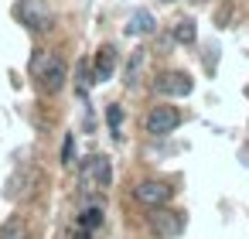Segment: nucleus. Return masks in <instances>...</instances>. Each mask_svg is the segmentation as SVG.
<instances>
[{
    "label": "nucleus",
    "mask_w": 249,
    "mask_h": 239,
    "mask_svg": "<svg viewBox=\"0 0 249 239\" xmlns=\"http://www.w3.org/2000/svg\"><path fill=\"white\" fill-rule=\"evenodd\" d=\"M116 48L113 45H103L99 48V55H96V62H92V82H109L113 79V72H116Z\"/></svg>",
    "instance_id": "8"
},
{
    "label": "nucleus",
    "mask_w": 249,
    "mask_h": 239,
    "mask_svg": "<svg viewBox=\"0 0 249 239\" xmlns=\"http://www.w3.org/2000/svg\"><path fill=\"white\" fill-rule=\"evenodd\" d=\"M65 79H69V65H65V58H58V55H55V58L48 62L45 75L38 79V89L52 96V92H58V89L65 86Z\"/></svg>",
    "instance_id": "7"
},
{
    "label": "nucleus",
    "mask_w": 249,
    "mask_h": 239,
    "mask_svg": "<svg viewBox=\"0 0 249 239\" xmlns=\"http://www.w3.org/2000/svg\"><path fill=\"white\" fill-rule=\"evenodd\" d=\"M171 195H174V188L164 184V181H140V184L133 188V198H137L143 208H160V205L171 202Z\"/></svg>",
    "instance_id": "4"
},
{
    "label": "nucleus",
    "mask_w": 249,
    "mask_h": 239,
    "mask_svg": "<svg viewBox=\"0 0 249 239\" xmlns=\"http://www.w3.org/2000/svg\"><path fill=\"white\" fill-rule=\"evenodd\" d=\"M195 35H198V28H195L191 21H181V24L174 28V41H181V45H191Z\"/></svg>",
    "instance_id": "15"
},
{
    "label": "nucleus",
    "mask_w": 249,
    "mask_h": 239,
    "mask_svg": "<svg viewBox=\"0 0 249 239\" xmlns=\"http://www.w3.org/2000/svg\"><path fill=\"white\" fill-rule=\"evenodd\" d=\"M178 127H181L178 106H154V110L147 113V133H154V137H167V133H174Z\"/></svg>",
    "instance_id": "3"
},
{
    "label": "nucleus",
    "mask_w": 249,
    "mask_h": 239,
    "mask_svg": "<svg viewBox=\"0 0 249 239\" xmlns=\"http://www.w3.org/2000/svg\"><path fill=\"white\" fill-rule=\"evenodd\" d=\"M147 222H150V229H154L160 239H174V236L184 232V215H181V212H167L164 205H160V208H150Z\"/></svg>",
    "instance_id": "2"
},
{
    "label": "nucleus",
    "mask_w": 249,
    "mask_h": 239,
    "mask_svg": "<svg viewBox=\"0 0 249 239\" xmlns=\"http://www.w3.org/2000/svg\"><path fill=\"white\" fill-rule=\"evenodd\" d=\"M0 239H28V222L21 215H11L7 225L0 229Z\"/></svg>",
    "instance_id": "12"
},
{
    "label": "nucleus",
    "mask_w": 249,
    "mask_h": 239,
    "mask_svg": "<svg viewBox=\"0 0 249 239\" xmlns=\"http://www.w3.org/2000/svg\"><path fill=\"white\" fill-rule=\"evenodd\" d=\"M140 69H143V52H133V55H130V62H126V75H123V82H126V86H133V82L140 79Z\"/></svg>",
    "instance_id": "14"
},
{
    "label": "nucleus",
    "mask_w": 249,
    "mask_h": 239,
    "mask_svg": "<svg viewBox=\"0 0 249 239\" xmlns=\"http://www.w3.org/2000/svg\"><path fill=\"white\" fill-rule=\"evenodd\" d=\"M82 181H86V184H96L99 191H103V188H109V184H113V167H109V157L96 154V157L86 164V171H82Z\"/></svg>",
    "instance_id": "6"
},
{
    "label": "nucleus",
    "mask_w": 249,
    "mask_h": 239,
    "mask_svg": "<svg viewBox=\"0 0 249 239\" xmlns=\"http://www.w3.org/2000/svg\"><path fill=\"white\" fill-rule=\"evenodd\" d=\"M28 184H31V171H28V167H21V171H14V174L7 178V188H4V195H7L11 202H18V198H24Z\"/></svg>",
    "instance_id": "10"
},
{
    "label": "nucleus",
    "mask_w": 249,
    "mask_h": 239,
    "mask_svg": "<svg viewBox=\"0 0 249 239\" xmlns=\"http://www.w3.org/2000/svg\"><path fill=\"white\" fill-rule=\"evenodd\" d=\"M126 35H130V38L154 35V14H150V11H133L130 21H126Z\"/></svg>",
    "instance_id": "9"
},
{
    "label": "nucleus",
    "mask_w": 249,
    "mask_h": 239,
    "mask_svg": "<svg viewBox=\"0 0 249 239\" xmlns=\"http://www.w3.org/2000/svg\"><path fill=\"white\" fill-rule=\"evenodd\" d=\"M72 239H92V236H89V229H82V225H79V229H75V236H72Z\"/></svg>",
    "instance_id": "19"
},
{
    "label": "nucleus",
    "mask_w": 249,
    "mask_h": 239,
    "mask_svg": "<svg viewBox=\"0 0 249 239\" xmlns=\"http://www.w3.org/2000/svg\"><path fill=\"white\" fill-rule=\"evenodd\" d=\"M79 225H82V229H89V232H92V229H99V225H103V208H99V205H89V208H82V215H79Z\"/></svg>",
    "instance_id": "13"
},
{
    "label": "nucleus",
    "mask_w": 249,
    "mask_h": 239,
    "mask_svg": "<svg viewBox=\"0 0 249 239\" xmlns=\"http://www.w3.org/2000/svg\"><path fill=\"white\" fill-rule=\"evenodd\" d=\"M14 18L24 24V28H31V31H52L55 28V14H52V7L45 4V0H18V7H14Z\"/></svg>",
    "instance_id": "1"
},
{
    "label": "nucleus",
    "mask_w": 249,
    "mask_h": 239,
    "mask_svg": "<svg viewBox=\"0 0 249 239\" xmlns=\"http://www.w3.org/2000/svg\"><path fill=\"white\" fill-rule=\"evenodd\" d=\"M72 161H75V137L65 133V140H62V164H72Z\"/></svg>",
    "instance_id": "18"
},
{
    "label": "nucleus",
    "mask_w": 249,
    "mask_h": 239,
    "mask_svg": "<svg viewBox=\"0 0 249 239\" xmlns=\"http://www.w3.org/2000/svg\"><path fill=\"white\" fill-rule=\"evenodd\" d=\"M55 58V52L52 48H38L35 55H31V62H28V72H31V79L38 82L41 75H45V69H48V62Z\"/></svg>",
    "instance_id": "11"
},
{
    "label": "nucleus",
    "mask_w": 249,
    "mask_h": 239,
    "mask_svg": "<svg viewBox=\"0 0 249 239\" xmlns=\"http://www.w3.org/2000/svg\"><path fill=\"white\" fill-rule=\"evenodd\" d=\"M106 123H109V130H113V137H116L120 127H123V106L109 103V106H106Z\"/></svg>",
    "instance_id": "16"
},
{
    "label": "nucleus",
    "mask_w": 249,
    "mask_h": 239,
    "mask_svg": "<svg viewBox=\"0 0 249 239\" xmlns=\"http://www.w3.org/2000/svg\"><path fill=\"white\" fill-rule=\"evenodd\" d=\"M154 89L160 92V96H171V99H181V96H188L191 89H195V82L184 75V72H164L157 82H154Z\"/></svg>",
    "instance_id": "5"
},
{
    "label": "nucleus",
    "mask_w": 249,
    "mask_h": 239,
    "mask_svg": "<svg viewBox=\"0 0 249 239\" xmlns=\"http://www.w3.org/2000/svg\"><path fill=\"white\" fill-rule=\"evenodd\" d=\"M89 75H92V65H89V58H82V62H79V69H75V82H79V92H86V86L92 82Z\"/></svg>",
    "instance_id": "17"
}]
</instances>
